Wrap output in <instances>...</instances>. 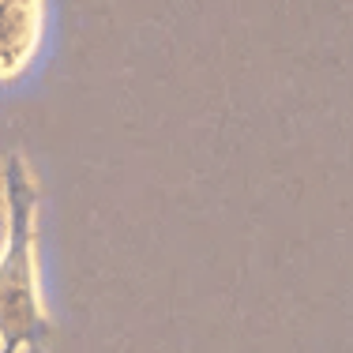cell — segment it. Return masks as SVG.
<instances>
[{
    "instance_id": "2",
    "label": "cell",
    "mask_w": 353,
    "mask_h": 353,
    "mask_svg": "<svg viewBox=\"0 0 353 353\" xmlns=\"http://www.w3.org/2000/svg\"><path fill=\"white\" fill-rule=\"evenodd\" d=\"M49 30V0H0V90H12L34 75L46 57Z\"/></svg>"
},
{
    "instance_id": "1",
    "label": "cell",
    "mask_w": 353,
    "mask_h": 353,
    "mask_svg": "<svg viewBox=\"0 0 353 353\" xmlns=\"http://www.w3.org/2000/svg\"><path fill=\"white\" fill-rule=\"evenodd\" d=\"M57 316L46 285V181L30 150L0 158V353H46Z\"/></svg>"
}]
</instances>
